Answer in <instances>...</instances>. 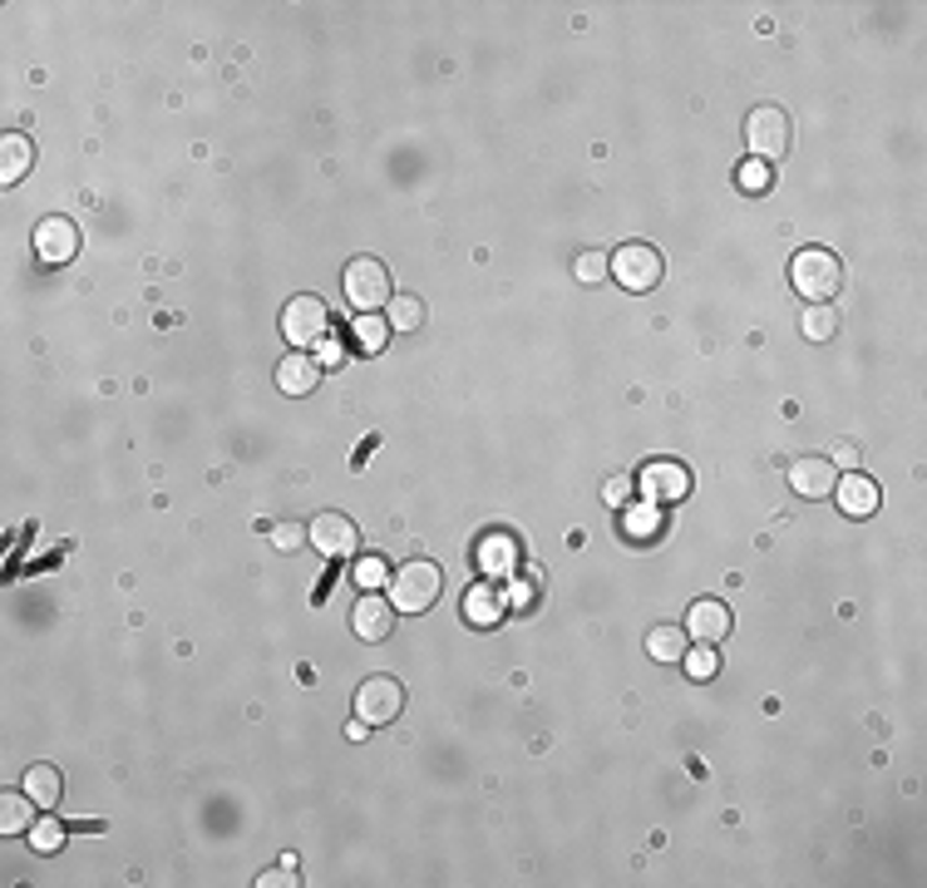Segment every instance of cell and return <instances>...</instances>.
Masks as SVG:
<instances>
[{
	"mask_svg": "<svg viewBox=\"0 0 927 888\" xmlns=\"http://www.w3.org/2000/svg\"><path fill=\"white\" fill-rule=\"evenodd\" d=\"M444 592V573L429 558H415V563H400L390 578V608L394 612H429Z\"/></svg>",
	"mask_w": 927,
	"mask_h": 888,
	"instance_id": "1",
	"label": "cell"
},
{
	"mask_svg": "<svg viewBox=\"0 0 927 888\" xmlns=\"http://www.w3.org/2000/svg\"><path fill=\"white\" fill-rule=\"evenodd\" d=\"M789 282L804 301H829L843 287V267L829 247H800L794 262H789Z\"/></svg>",
	"mask_w": 927,
	"mask_h": 888,
	"instance_id": "2",
	"label": "cell"
},
{
	"mask_svg": "<svg viewBox=\"0 0 927 888\" xmlns=\"http://www.w3.org/2000/svg\"><path fill=\"white\" fill-rule=\"evenodd\" d=\"M341 291L355 311H380L390 307V272H385L380 258H351L341 272Z\"/></svg>",
	"mask_w": 927,
	"mask_h": 888,
	"instance_id": "3",
	"label": "cell"
},
{
	"mask_svg": "<svg viewBox=\"0 0 927 888\" xmlns=\"http://www.w3.org/2000/svg\"><path fill=\"white\" fill-rule=\"evenodd\" d=\"M281 336H287L297 351H311V346H321L330 336V311L321 297H311V291H301V297H291L287 307H281Z\"/></svg>",
	"mask_w": 927,
	"mask_h": 888,
	"instance_id": "4",
	"label": "cell"
},
{
	"mask_svg": "<svg viewBox=\"0 0 927 888\" xmlns=\"http://www.w3.org/2000/svg\"><path fill=\"white\" fill-rule=\"evenodd\" d=\"M400 711H405V686L394 681L390 672L365 676L361 691H355V716L365 726H390V721H400Z\"/></svg>",
	"mask_w": 927,
	"mask_h": 888,
	"instance_id": "5",
	"label": "cell"
},
{
	"mask_svg": "<svg viewBox=\"0 0 927 888\" xmlns=\"http://www.w3.org/2000/svg\"><path fill=\"white\" fill-rule=\"evenodd\" d=\"M612 277L627 291H651L666 277V262H661V252L651 242H622V252L612 258Z\"/></svg>",
	"mask_w": 927,
	"mask_h": 888,
	"instance_id": "6",
	"label": "cell"
},
{
	"mask_svg": "<svg viewBox=\"0 0 927 888\" xmlns=\"http://www.w3.org/2000/svg\"><path fill=\"white\" fill-rule=\"evenodd\" d=\"M746 139H750V149H755L760 163L785 159V153H789V114H785V109H775V104L750 109Z\"/></svg>",
	"mask_w": 927,
	"mask_h": 888,
	"instance_id": "7",
	"label": "cell"
},
{
	"mask_svg": "<svg viewBox=\"0 0 927 888\" xmlns=\"http://www.w3.org/2000/svg\"><path fill=\"white\" fill-rule=\"evenodd\" d=\"M637 489L647 493L651 503H681L691 493V470L676 460H651L647 470L637 474Z\"/></svg>",
	"mask_w": 927,
	"mask_h": 888,
	"instance_id": "8",
	"label": "cell"
},
{
	"mask_svg": "<svg viewBox=\"0 0 927 888\" xmlns=\"http://www.w3.org/2000/svg\"><path fill=\"white\" fill-rule=\"evenodd\" d=\"M306 538L321 558H351L355 548H361V528H355L346 514H316L306 524Z\"/></svg>",
	"mask_w": 927,
	"mask_h": 888,
	"instance_id": "9",
	"label": "cell"
},
{
	"mask_svg": "<svg viewBox=\"0 0 927 888\" xmlns=\"http://www.w3.org/2000/svg\"><path fill=\"white\" fill-rule=\"evenodd\" d=\"M79 252V227L70 223V217H45L40 227H35V258L45 262V267H64V262H75Z\"/></svg>",
	"mask_w": 927,
	"mask_h": 888,
	"instance_id": "10",
	"label": "cell"
},
{
	"mask_svg": "<svg viewBox=\"0 0 927 888\" xmlns=\"http://www.w3.org/2000/svg\"><path fill=\"white\" fill-rule=\"evenodd\" d=\"M474 563H479L489 578H509L513 567L523 563V548L509 528H489V534L479 538V548H474Z\"/></svg>",
	"mask_w": 927,
	"mask_h": 888,
	"instance_id": "11",
	"label": "cell"
},
{
	"mask_svg": "<svg viewBox=\"0 0 927 888\" xmlns=\"http://www.w3.org/2000/svg\"><path fill=\"white\" fill-rule=\"evenodd\" d=\"M686 637H691V642H705V647L725 642V637H730V608H725L721 598L691 602V612H686Z\"/></svg>",
	"mask_w": 927,
	"mask_h": 888,
	"instance_id": "12",
	"label": "cell"
},
{
	"mask_svg": "<svg viewBox=\"0 0 927 888\" xmlns=\"http://www.w3.org/2000/svg\"><path fill=\"white\" fill-rule=\"evenodd\" d=\"M839 474H834V460L824 454H804V460L789 464V489L800 493V499H829Z\"/></svg>",
	"mask_w": 927,
	"mask_h": 888,
	"instance_id": "13",
	"label": "cell"
},
{
	"mask_svg": "<svg viewBox=\"0 0 927 888\" xmlns=\"http://www.w3.org/2000/svg\"><path fill=\"white\" fill-rule=\"evenodd\" d=\"M834 499H839V509L849 518H868V514H878V503H884V493H878V484L868 479V474H843L839 484H834Z\"/></svg>",
	"mask_w": 927,
	"mask_h": 888,
	"instance_id": "14",
	"label": "cell"
},
{
	"mask_svg": "<svg viewBox=\"0 0 927 888\" xmlns=\"http://www.w3.org/2000/svg\"><path fill=\"white\" fill-rule=\"evenodd\" d=\"M351 627H355L361 642H385L390 627H394V608L380 598V592H365V598L351 608Z\"/></svg>",
	"mask_w": 927,
	"mask_h": 888,
	"instance_id": "15",
	"label": "cell"
},
{
	"mask_svg": "<svg viewBox=\"0 0 927 888\" xmlns=\"http://www.w3.org/2000/svg\"><path fill=\"white\" fill-rule=\"evenodd\" d=\"M321 371H326V365H321L311 351H291L287 361L277 365V390L281 396H311V390L321 386Z\"/></svg>",
	"mask_w": 927,
	"mask_h": 888,
	"instance_id": "16",
	"label": "cell"
},
{
	"mask_svg": "<svg viewBox=\"0 0 927 888\" xmlns=\"http://www.w3.org/2000/svg\"><path fill=\"white\" fill-rule=\"evenodd\" d=\"M464 622H474V627H499L503 622V592L493 588V583H474V588L464 592Z\"/></svg>",
	"mask_w": 927,
	"mask_h": 888,
	"instance_id": "17",
	"label": "cell"
},
{
	"mask_svg": "<svg viewBox=\"0 0 927 888\" xmlns=\"http://www.w3.org/2000/svg\"><path fill=\"white\" fill-rule=\"evenodd\" d=\"M21 790L35 800V810H54V804H60V795H64V780H60V771H54V765H45V760H40V765H30V771H25Z\"/></svg>",
	"mask_w": 927,
	"mask_h": 888,
	"instance_id": "18",
	"label": "cell"
},
{
	"mask_svg": "<svg viewBox=\"0 0 927 888\" xmlns=\"http://www.w3.org/2000/svg\"><path fill=\"white\" fill-rule=\"evenodd\" d=\"M30 163H35V149H30L25 134H5V139H0V183H5V188L21 183L25 173H30Z\"/></svg>",
	"mask_w": 927,
	"mask_h": 888,
	"instance_id": "19",
	"label": "cell"
},
{
	"mask_svg": "<svg viewBox=\"0 0 927 888\" xmlns=\"http://www.w3.org/2000/svg\"><path fill=\"white\" fill-rule=\"evenodd\" d=\"M686 647H691L686 627H651V631H647V652H651V662H661V666L681 662Z\"/></svg>",
	"mask_w": 927,
	"mask_h": 888,
	"instance_id": "20",
	"label": "cell"
},
{
	"mask_svg": "<svg viewBox=\"0 0 927 888\" xmlns=\"http://www.w3.org/2000/svg\"><path fill=\"white\" fill-rule=\"evenodd\" d=\"M622 538H631V543H651V538H661V503L627 509V514H622Z\"/></svg>",
	"mask_w": 927,
	"mask_h": 888,
	"instance_id": "21",
	"label": "cell"
},
{
	"mask_svg": "<svg viewBox=\"0 0 927 888\" xmlns=\"http://www.w3.org/2000/svg\"><path fill=\"white\" fill-rule=\"evenodd\" d=\"M30 810L35 800L25 790L0 795V835H30Z\"/></svg>",
	"mask_w": 927,
	"mask_h": 888,
	"instance_id": "22",
	"label": "cell"
},
{
	"mask_svg": "<svg viewBox=\"0 0 927 888\" xmlns=\"http://www.w3.org/2000/svg\"><path fill=\"white\" fill-rule=\"evenodd\" d=\"M385 336H390V322H380L375 311H361L351 322V346L361 355H375V351H385Z\"/></svg>",
	"mask_w": 927,
	"mask_h": 888,
	"instance_id": "23",
	"label": "cell"
},
{
	"mask_svg": "<svg viewBox=\"0 0 927 888\" xmlns=\"http://www.w3.org/2000/svg\"><path fill=\"white\" fill-rule=\"evenodd\" d=\"M385 322H390V332H419V326H425V301L419 297H390Z\"/></svg>",
	"mask_w": 927,
	"mask_h": 888,
	"instance_id": "24",
	"label": "cell"
},
{
	"mask_svg": "<svg viewBox=\"0 0 927 888\" xmlns=\"http://www.w3.org/2000/svg\"><path fill=\"white\" fill-rule=\"evenodd\" d=\"M800 332L810 336V341H829V336L839 332V316H834V307H829V301H810V311H804Z\"/></svg>",
	"mask_w": 927,
	"mask_h": 888,
	"instance_id": "25",
	"label": "cell"
},
{
	"mask_svg": "<svg viewBox=\"0 0 927 888\" xmlns=\"http://www.w3.org/2000/svg\"><path fill=\"white\" fill-rule=\"evenodd\" d=\"M573 277L582 282V287H598V282L612 277V258H602V252H592V247H587L582 258L573 262Z\"/></svg>",
	"mask_w": 927,
	"mask_h": 888,
	"instance_id": "26",
	"label": "cell"
},
{
	"mask_svg": "<svg viewBox=\"0 0 927 888\" xmlns=\"http://www.w3.org/2000/svg\"><path fill=\"white\" fill-rule=\"evenodd\" d=\"M681 662H686V672H691V681H711V676L721 672V656H715V647H705V642L701 647H686Z\"/></svg>",
	"mask_w": 927,
	"mask_h": 888,
	"instance_id": "27",
	"label": "cell"
},
{
	"mask_svg": "<svg viewBox=\"0 0 927 888\" xmlns=\"http://www.w3.org/2000/svg\"><path fill=\"white\" fill-rule=\"evenodd\" d=\"M60 845H64V824H60V820L30 824V849H35V854H54Z\"/></svg>",
	"mask_w": 927,
	"mask_h": 888,
	"instance_id": "28",
	"label": "cell"
},
{
	"mask_svg": "<svg viewBox=\"0 0 927 888\" xmlns=\"http://www.w3.org/2000/svg\"><path fill=\"white\" fill-rule=\"evenodd\" d=\"M301 543H306V524H297V518L272 524V548H277V553H297Z\"/></svg>",
	"mask_w": 927,
	"mask_h": 888,
	"instance_id": "29",
	"label": "cell"
},
{
	"mask_svg": "<svg viewBox=\"0 0 927 888\" xmlns=\"http://www.w3.org/2000/svg\"><path fill=\"white\" fill-rule=\"evenodd\" d=\"M736 183L746 188V193H765V188H769V168H765L760 159H750V163H740Z\"/></svg>",
	"mask_w": 927,
	"mask_h": 888,
	"instance_id": "30",
	"label": "cell"
},
{
	"mask_svg": "<svg viewBox=\"0 0 927 888\" xmlns=\"http://www.w3.org/2000/svg\"><path fill=\"white\" fill-rule=\"evenodd\" d=\"M355 583H361V592L385 588V558H361L355 563Z\"/></svg>",
	"mask_w": 927,
	"mask_h": 888,
	"instance_id": "31",
	"label": "cell"
},
{
	"mask_svg": "<svg viewBox=\"0 0 927 888\" xmlns=\"http://www.w3.org/2000/svg\"><path fill=\"white\" fill-rule=\"evenodd\" d=\"M631 489H637V479H607V489H602V503H607V509H627Z\"/></svg>",
	"mask_w": 927,
	"mask_h": 888,
	"instance_id": "32",
	"label": "cell"
},
{
	"mask_svg": "<svg viewBox=\"0 0 927 888\" xmlns=\"http://www.w3.org/2000/svg\"><path fill=\"white\" fill-rule=\"evenodd\" d=\"M341 355H346V346H341V341H330V336L321 341V365H336Z\"/></svg>",
	"mask_w": 927,
	"mask_h": 888,
	"instance_id": "33",
	"label": "cell"
},
{
	"mask_svg": "<svg viewBox=\"0 0 927 888\" xmlns=\"http://www.w3.org/2000/svg\"><path fill=\"white\" fill-rule=\"evenodd\" d=\"M346 736H351V740H365V736H371V726H365V721H361V716H355V721H351V726H346Z\"/></svg>",
	"mask_w": 927,
	"mask_h": 888,
	"instance_id": "34",
	"label": "cell"
},
{
	"mask_svg": "<svg viewBox=\"0 0 927 888\" xmlns=\"http://www.w3.org/2000/svg\"><path fill=\"white\" fill-rule=\"evenodd\" d=\"M834 460H839V464H853V460H859V450H853V445H839V454H834Z\"/></svg>",
	"mask_w": 927,
	"mask_h": 888,
	"instance_id": "35",
	"label": "cell"
}]
</instances>
